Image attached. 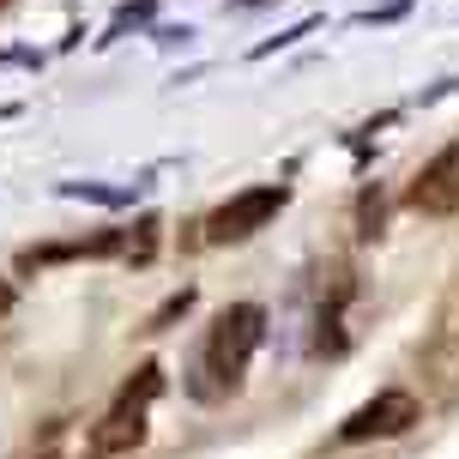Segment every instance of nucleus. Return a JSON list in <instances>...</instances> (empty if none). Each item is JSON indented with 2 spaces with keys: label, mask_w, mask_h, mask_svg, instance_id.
Segmentation results:
<instances>
[{
  "label": "nucleus",
  "mask_w": 459,
  "mask_h": 459,
  "mask_svg": "<svg viewBox=\"0 0 459 459\" xmlns=\"http://www.w3.org/2000/svg\"><path fill=\"white\" fill-rule=\"evenodd\" d=\"M405 206L423 212V218H454V212H459V139H454V145H441L436 158L411 176Z\"/></svg>",
  "instance_id": "nucleus-4"
},
{
  "label": "nucleus",
  "mask_w": 459,
  "mask_h": 459,
  "mask_svg": "<svg viewBox=\"0 0 459 459\" xmlns=\"http://www.w3.org/2000/svg\"><path fill=\"white\" fill-rule=\"evenodd\" d=\"M13 302H19V290H13V284H6V278H0V321H6V315H13Z\"/></svg>",
  "instance_id": "nucleus-9"
},
{
  "label": "nucleus",
  "mask_w": 459,
  "mask_h": 459,
  "mask_svg": "<svg viewBox=\"0 0 459 459\" xmlns=\"http://www.w3.org/2000/svg\"><path fill=\"white\" fill-rule=\"evenodd\" d=\"M381 224H387V200H381V187H363V200H357V236H381Z\"/></svg>",
  "instance_id": "nucleus-7"
},
{
  "label": "nucleus",
  "mask_w": 459,
  "mask_h": 459,
  "mask_svg": "<svg viewBox=\"0 0 459 459\" xmlns=\"http://www.w3.org/2000/svg\"><path fill=\"white\" fill-rule=\"evenodd\" d=\"M0 6H6V0H0Z\"/></svg>",
  "instance_id": "nucleus-10"
},
{
  "label": "nucleus",
  "mask_w": 459,
  "mask_h": 459,
  "mask_svg": "<svg viewBox=\"0 0 459 459\" xmlns=\"http://www.w3.org/2000/svg\"><path fill=\"white\" fill-rule=\"evenodd\" d=\"M417 423H423L417 393L381 387L368 405H357V411L339 423V441H351V447H363V441H393V436H405V429H417Z\"/></svg>",
  "instance_id": "nucleus-3"
},
{
  "label": "nucleus",
  "mask_w": 459,
  "mask_h": 459,
  "mask_svg": "<svg viewBox=\"0 0 459 459\" xmlns=\"http://www.w3.org/2000/svg\"><path fill=\"white\" fill-rule=\"evenodd\" d=\"M290 206V187L284 182H260V187H242V194H230L224 206L206 218V242L212 248H236V242H248L260 230L273 224L278 212Z\"/></svg>",
  "instance_id": "nucleus-2"
},
{
  "label": "nucleus",
  "mask_w": 459,
  "mask_h": 459,
  "mask_svg": "<svg viewBox=\"0 0 459 459\" xmlns=\"http://www.w3.org/2000/svg\"><path fill=\"white\" fill-rule=\"evenodd\" d=\"M163 393V363H139L127 381H121V393H115V405H145L152 411V399Z\"/></svg>",
  "instance_id": "nucleus-6"
},
{
  "label": "nucleus",
  "mask_w": 459,
  "mask_h": 459,
  "mask_svg": "<svg viewBox=\"0 0 459 459\" xmlns=\"http://www.w3.org/2000/svg\"><path fill=\"white\" fill-rule=\"evenodd\" d=\"M43 459H48V454H43Z\"/></svg>",
  "instance_id": "nucleus-11"
},
{
  "label": "nucleus",
  "mask_w": 459,
  "mask_h": 459,
  "mask_svg": "<svg viewBox=\"0 0 459 459\" xmlns=\"http://www.w3.org/2000/svg\"><path fill=\"white\" fill-rule=\"evenodd\" d=\"M187 308H194V290H182V297H169V302L158 308V315H152V326H145V333H163V326L176 321V315H187Z\"/></svg>",
  "instance_id": "nucleus-8"
},
{
  "label": "nucleus",
  "mask_w": 459,
  "mask_h": 459,
  "mask_svg": "<svg viewBox=\"0 0 459 459\" xmlns=\"http://www.w3.org/2000/svg\"><path fill=\"white\" fill-rule=\"evenodd\" d=\"M260 339H266V308L260 302H230L224 315L212 321L206 344H200V357H194V381H187V393L194 399H224V393L242 387V375H248L254 351H260Z\"/></svg>",
  "instance_id": "nucleus-1"
},
{
  "label": "nucleus",
  "mask_w": 459,
  "mask_h": 459,
  "mask_svg": "<svg viewBox=\"0 0 459 459\" xmlns=\"http://www.w3.org/2000/svg\"><path fill=\"white\" fill-rule=\"evenodd\" d=\"M145 436H152L145 405H109V417L91 429L85 459H121V454H134V447H145Z\"/></svg>",
  "instance_id": "nucleus-5"
}]
</instances>
